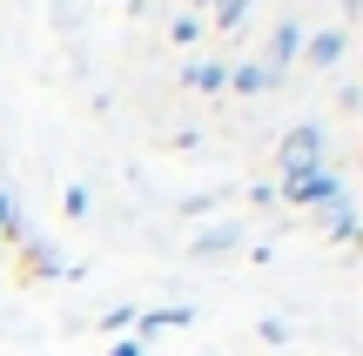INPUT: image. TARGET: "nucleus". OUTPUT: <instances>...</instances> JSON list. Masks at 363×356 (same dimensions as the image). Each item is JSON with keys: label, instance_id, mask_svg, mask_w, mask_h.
I'll use <instances>...</instances> for the list:
<instances>
[{"label": "nucleus", "instance_id": "1", "mask_svg": "<svg viewBox=\"0 0 363 356\" xmlns=\"http://www.w3.org/2000/svg\"><path fill=\"white\" fill-rule=\"evenodd\" d=\"M276 195H283L289 209H310V215H323L330 202H343L350 188H343V168L330 161V168H310V175H276Z\"/></svg>", "mask_w": 363, "mask_h": 356}, {"label": "nucleus", "instance_id": "2", "mask_svg": "<svg viewBox=\"0 0 363 356\" xmlns=\"http://www.w3.org/2000/svg\"><path fill=\"white\" fill-rule=\"evenodd\" d=\"M310 168H330V128L323 121H296L276 142V175H310Z\"/></svg>", "mask_w": 363, "mask_h": 356}, {"label": "nucleus", "instance_id": "3", "mask_svg": "<svg viewBox=\"0 0 363 356\" xmlns=\"http://www.w3.org/2000/svg\"><path fill=\"white\" fill-rule=\"evenodd\" d=\"M343 54H350V27H310L303 34V47H296V61H310V67H337Z\"/></svg>", "mask_w": 363, "mask_h": 356}, {"label": "nucleus", "instance_id": "4", "mask_svg": "<svg viewBox=\"0 0 363 356\" xmlns=\"http://www.w3.org/2000/svg\"><path fill=\"white\" fill-rule=\"evenodd\" d=\"M296 47H303V21H296V13H283V21H276V34H269V47H262V67L283 81L289 67H296Z\"/></svg>", "mask_w": 363, "mask_h": 356}, {"label": "nucleus", "instance_id": "5", "mask_svg": "<svg viewBox=\"0 0 363 356\" xmlns=\"http://www.w3.org/2000/svg\"><path fill=\"white\" fill-rule=\"evenodd\" d=\"M21 242V276L34 282V276H67V263H61V249L54 242H40V236H13Z\"/></svg>", "mask_w": 363, "mask_h": 356}, {"label": "nucleus", "instance_id": "6", "mask_svg": "<svg viewBox=\"0 0 363 356\" xmlns=\"http://www.w3.org/2000/svg\"><path fill=\"white\" fill-rule=\"evenodd\" d=\"M182 88H189V94H222V88H229V61H208V54L182 61Z\"/></svg>", "mask_w": 363, "mask_h": 356}, {"label": "nucleus", "instance_id": "7", "mask_svg": "<svg viewBox=\"0 0 363 356\" xmlns=\"http://www.w3.org/2000/svg\"><path fill=\"white\" fill-rule=\"evenodd\" d=\"M276 88V74L262 61H229V88L222 94H242V101H256V94H269Z\"/></svg>", "mask_w": 363, "mask_h": 356}, {"label": "nucleus", "instance_id": "8", "mask_svg": "<svg viewBox=\"0 0 363 356\" xmlns=\"http://www.w3.org/2000/svg\"><path fill=\"white\" fill-rule=\"evenodd\" d=\"M195 309H135V343H148L155 330H189Z\"/></svg>", "mask_w": 363, "mask_h": 356}, {"label": "nucleus", "instance_id": "9", "mask_svg": "<svg viewBox=\"0 0 363 356\" xmlns=\"http://www.w3.org/2000/svg\"><path fill=\"white\" fill-rule=\"evenodd\" d=\"M235 242H242V222H216V229H202V236L189 242V255L202 263V255H229Z\"/></svg>", "mask_w": 363, "mask_h": 356}, {"label": "nucleus", "instance_id": "10", "mask_svg": "<svg viewBox=\"0 0 363 356\" xmlns=\"http://www.w3.org/2000/svg\"><path fill=\"white\" fill-rule=\"evenodd\" d=\"M323 222H330V236H337V242H357V209H350V195H343V202H330V209H323Z\"/></svg>", "mask_w": 363, "mask_h": 356}, {"label": "nucleus", "instance_id": "11", "mask_svg": "<svg viewBox=\"0 0 363 356\" xmlns=\"http://www.w3.org/2000/svg\"><path fill=\"white\" fill-rule=\"evenodd\" d=\"M169 40H175V47H195V40H202V13H189V7H182L175 21H169Z\"/></svg>", "mask_w": 363, "mask_h": 356}, {"label": "nucleus", "instance_id": "12", "mask_svg": "<svg viewBox=\"0 0 363 356\" xmlns=\"http://www.w3.org/2000/svg\"><path fill=\"white\" fill-rule=\"evenodd\" d=\"M13 236H27V222H21V209H13V195L0 188V249H7Z\"/></svg>", "mask_w": 363, "mask_h": 356}, {"label": "nucleus", "instance_id": "13", "mask_svg": "<svg viewBox=\"0 0 363 356\" xmlns=\"http://www.w3.org/2000/svg\"><path fill=\"white\" fill-rule=\"evenodd\" d=\"M249 7H256V0H216V27H222V34H235V27L249 21Z\"/></svg>", "mask_w": 363, "mask_h": 356}, {"label": "nucleus", "instance_id": "14", "mask_svg": "<svg viewBox=\"0 0 363 356\" xmlns=\"http://www.w3.org/2000/svg\"><path fill=\"white\" fill-rule=\"evenodd\" d=\"M101 336H115V330H135V303H115V309H101V323H94Z\"/></svg>", "mask_w": 363, "mask_h": 356}, {"label": "nucleus", "instance_id": "15", "mask_svg": "<svg viewBox=\"0 0 363 356\" xmlns=\"http://www.w3.org/2000/svg\"><path fill=\"white\" fill-rule=\"evenodd\" d=\"M256 336H262L269 350H283V343H289V323H283V316H262V323H256Z\"/></svg>", "mask_w": 363, "mask_h": 356}, {"label": "nucleus", "instance_id": "16", "mask_svg": "<svg viewBox=\"0 0 363 356\" xmlns=\"http://www.w3.org/2000/svg\"><path fill=\"white\" fill-rule=\"evenodd\" d=\"M61 209H67V222H88V188H67V195H61Z\"/></svg>", "mask_w": 363, "mask_h": 356}, {"label": "nucleus", "instance_id": "17", "mask_svg": "<svg viewBox=\"0 0 363 356\" xmlns=\"http://www.w3.org/2000/svg\"><path fill=\"white\" fill-rule=\"evenodd\" d=\"M108 356H142V343H135V336H121V343L108 350Z\"/></svg>", "mask_w": 363, "mask_h": 356}, {"label": "nucleus", "instance_id": "18", "mask_svg": "<svg viewBox=\"0 0 363 356\" xmlns=\"http://www.w3.org/2000/svg\"><path fill=\"white\" fill-rule=\"evenodd\" d=\"M202 7H216V0H189V13H202Z\"/></svg>", "mask_w": 363, "mask_h": 356}]
</instances>
